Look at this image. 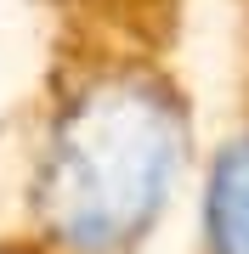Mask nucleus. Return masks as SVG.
<instances>
[{
    "instance_id": "1",
    "label": "nucleus",
    "mask_w": 249,
    "mask_h": 254,
    "mask_svg": "<svg viewBox=\"0 0 249 254\" xmlns=\"http://www.w3.org/2000/svg\"><path fill=\"white\" fill-rule=\"evenodd\" d=\"M187 158V119L170 85L102 73L68 96L40 158V220L68 254H125L165 215Z\"/></svg>"
},
{
    "instance_id": "2",
    "label": "nucleus",
    "mask_w": 249,
    "mask_h": 254,
    "mask_svg": "<svg viewBox=\"0 0 249 254\" xmlns=\"http://www.w3.org/2000/svg\"><path fill=\"white\" fill-rule=\"evenodd\" d=\"M204 243H210V254H249V130L232 136L210 164Z\"/></svg>"
}]
</instances>
